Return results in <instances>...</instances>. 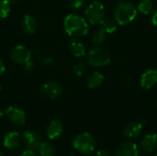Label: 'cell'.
Listing matches in <instances>:
<instances>
[{
	"label": "cell",
	"mask_w": 157,
	"mask_h": 156,
	"mask_svg": "<svg viewBox=\"0 0 157 156\" xmlns=\"http://www.w3.org/2000/svg\"><path fill=\"white\" fill-rule=\"evenodd\" d=\"M37 150L39 151L40 156H55L56 154L54 146L48 142H41Z\"/></svg>",
	"instance_id": "obj_19"
},
{
	"label": "cell",
	"mask_w": 157,
	"mask_h": 156,
	"mask_svg": "<svg viewBox=\"0 0 157 156\" xmlns=\"http://www.w3.org/2000/svg\"><path fill=\"white\" fill-rule=\"evenodd\" d=\"M137 16L136 6L127 1H121L115 10H114V18L115 21L120 25H127L132 22Z\"/></svg>",
	"instance_id": "obj_2"
},
{
	"label": "cell",
	"mask_w": 157,
	"mask_h": 156,
	"mask_svg": "<svg viewBox=\"0 0 157 156\" xmlns=\"http://www.w3.org/2000/svg\"><path fill=\"white\" fill-rule=\"evenodd\" d=\"M120 1H124V0H120Z\"/></svg>",
	"instance_id": "obj_37"
},
{
	"label": "cell",
	"mask_w": 157,
	"mask_h": 156,
	"mask_svg": "<svg viewBox=\"0 0 157 156\" xmlns=\"http://www.w3.org/2000/svg\"><path fill=\"white\" fill-rule=\"evenodd\" d=\"M86 19L92 25H98L105 19L106 10L103 4L100 2L95 1L88 6L85 11Z\"/></svg>",
	"instance_id": "obj_5"
},
{
	"label": "cell",
	"mask_w": 157,
	"mask_h": 156,
	"mask_svg": "<svg viewBox=\"0 0 157 156\" xmlns=\"http://www.w3.org/2000/svg\"><path fill=\"white\" fill-rule=\"evenodd\" d=\"M63 132V124L60 120H52L46 128V134L50 140H56Z\"/></svg>",
	"instance_id": "obj_13"
},
{
	"label": "cell",
	"mask_w": 157,
	"mask_h": 156,
	"mask_svg": "<svg viewBox=\"0 0 157 156\" xmlns=\"http://www.w3.org/2000/svg\"><path fill=\"white\" fill-rule=\"evenodd\" d=\"M10 0H0V19H4L8 17L11 11Z\"/></svg>",
	"instance_id": "obj_23"
},
{
	"label": "cell",
	"mask_w": 157,
	"mask_h": 156,
	"mask_svg": "<svg viewBox=\"0 0 157 156\" xmlns=\"http://www.w3.org/2000/svg\"><path fill=\"white\" fill-rule=\"evenodd\" d=\"M4 115H5V111L0 108V118H1V117H3Z\"/></svg>",
	"instance_id": "obj_32"
},
{
	"label": "cell",
	"mask_w": 157,
	"mask_h": 156,
	"mask_svg": "<svg viewBox=\"0 0 157 156\" xmlns=\"http://www.w3.org/2000/svg\"><path fill=\"white\" fill-rule=\"evenodd\" d=\"M1 91H2V86L0 85V93H1Z\"/></svg>",
	"instance_id": "obj_34"
},
{
	"label": "cell",
	"mask_w": 157,
	"mask_h": 156,
	"mask_svg": "<svg viewBox=\"0 0 157 156\" xmlns=\"http://www.w3.org/2000/svg\"><path fill=\"white\" fill-rule=\"evenodd\" d=\"M73 146L76 152L82 154H90L95 151L97 142L90 133L82 132L75 136L73 141Z\"/></svg>",
	"instance_id": "obj_3"
},
{
	"label": "cell",
	"mask_w": 157,
	"mask_h": 156,
	"mask_svg": "<svg viewBox=\"0 0 157 156\" xmlns=\"http://www.w3.org/2000/svg\"><path fill=\"white\" fill-rule=\"evenodd\" d=\"M19 156H39V154H37V152H35V150L32 149H27L25 151H23Z\"/></svg>",
	"instance_id": "obj_27"
},
{
	"label": "cell",
	"mask_w": 157,
	"mask_h": 156,
	"mask_svg": "<svg viewBox=\"0 0 157 156\" xmlns=\"http://www.w3.org/2000/svg\"><path fill=\"white\" fill-rule=\"evenodd\" d=\"M21 143H22V136L20 133L17 131H10L6 133L3 140L4 147L11 153L17 152L21 147Z\"/></svg>",
	"instance_id": "obj_7"
},
{
	"label": "cell",
	"mask_w": 157,
	"mask_h": 156,
	"mask_svg": "<svg viewBox=\"0 0 157 156\" xmlns=\"http://www.w3.org/2000/svg\"><path fill=\"white\" fill-rule=\"evenodd\" d=\"M86 0H71L70 6L74 11H78L85 6Z\"/></svg>",
	"instance_id": "obj_26"
},
{
	"label": "cell",
	"mask_w": 157,
	"mask_h": 156,
	"mask_svg": "<svg viewBox=\"0 0 157 156\" xmlns=\"http://www.w3.org/2000/svg\"><path fill=\"white\" fill-rule=\"evenodd\" d=\"M22 142L28 149L37 150L41 143V135L40 132L29 129L22 133Z\"/></svg>",
	"instance_id": "obj_8"
},
{
	"label": "cell",
	"mask_w": 157,
	"mask_h": 156,
	"mask_svg": "<svg viewBox=\"0 0 157 156\" xmlns=\"http://www.w3.org/2000/svg\"><path fill=\"white\" fill-rule=\"evenodd\" d=\"M5 115L6 119L16 126H23L26 122L25 112L17 107H8L5 111Z\"/></svg>",
	"instance_id": "obj_10"
},
{
	"label": "cell",
	"mask_w": 157,
	"mask_h": 156,
	"mask_svg": "<svg viewBox=\"0 0 157 156\" xmlns=\"http://www.w3.org/2000/svg\"><path fill=\"white\" fill-rule=\"evenodd\" d=\"M21 29L26 34H34L38 29V21L31 15H25L20 22Z\"/></svg>",
	"instance_id": "obj_15"
},
{
	"label": "cell",
	"mask_w": 157,
	"mask_h": 156,
	"mask_svg": "<svg viewBox=\"0 0 157 156\" xmlns=\"http://www.w3.org/2000/svg\"><path fill=\"white\" fill-rule=\"evenodd\" d=\"M97 156H110V153L107 149H100L97 152Z\"/></svg>",
	"instance_id": "obj_29"
},
{
	"label": "cell",
	"mask_w": 157,
	"mask_h": 156,
	"mask_svg": "<svg viewBox=\"0 0 157 156\" xmlns=\"http://www.w3.org/2000/svg\"><path fill=\"white\" fill-rule=\"evenodd\" d=\"M6 71V65L2 59H0V75H2Z\"/></svg>",
	"instance_id": "obj_31"
},
{
	"label": "cell",
	"mask_w": 157,
	"mask_h": 156,
	"mask_svg": "<svg viewBox=\"0 0 157 156\" xmlns=\"http://www.w3.org/2000/svg\"><path fill=\"white\" fill-rule=\"evenodd\" d=\"M137 10H139L142 14L148 15L152 13L154 10V5L152 0H140L137 5Z\"/></svg>",
	"instance_id": "obj_21"
},
{
	"label": "cell",
	"mask_w": 157,
	"mask_h": 156,
	"mask_svg": "<svg viewBox=\"0 0 157 156\" xmlns=\"http://www.w3.org/2000/svg\"><path fill=\"white\" fill-rule=\"evenodd\" d=\"M40 64L42 67L51 68V67H53V66L55 65V61H54V59H52V58H51V57H45V58L40 59Z\"/></svg>",
	"instance_id": "obj_25"
},
{
	"label": "cell",
	"mask_w": 157,
	"mask_h": 156,
	"mask_svg": "<svg viewBox=\"0 0 157 156\" xmlns=\"http://www.w3.org/2000/svg\"><path fill=\"white\" fill-rule=\"evenodd\" d=\"M40 93L50 99H56L63 94L62 86L55 81H49L43 84L40 87Z\"/></svg>",
	"instance_id": "obj_9"
},
{
	"label": "cell",
	"mask_w": 157,
	"mask_h": 156,
	"mask_svg": "<svg viewBox=\"0 0 157 156\" xmlns=\"http://www.w3.org/2000/svg\"><path fill=\"white\" fill-rule=\"evenodd\" d=\"M115 156H139V147L132 142H124L117 147Z\"/></svg>",
	"instance_id": "obj_11"
},
{
	"label": "cell",
	"mask_w": 157,
	"mask_h": 156,
	"mask_svg": "<svg viewBox=\"0 0 157 156\" xmlns=\"http://www.w3.org/2000/svg\"><path fill=\"white\" fill-rule=\"evenodd\" d=\"M88 63L86 62H78L73 67V72L77 76H83L88 72Z\"/></svg>",
	"instance_id": "obj_22"
},
{
	"label": "cell",
	"mask_w": 157,
	"mask_h": 156,
	"mask_svg": "<svg viewBox=\"0 0 157 156\" xmlns=\"http://www.w3.org/2000/svg\"><path fill=\"white\" fill-rule=\"evenodd\" d=\"M63 28L65 32L73 38L86 36L89 30L86 19L76 14H69L64 18Z\"/></svg>",
	"instance_id": "obj_1"
},
{
	"label": "cell",
	"mask_w": 157,
	"mask_h": 156,
	"mask_svg": "<svg viewBox=\"0 0 157 156\" xmlns=\"http://www.w3.org/2000/svg\"><path fill=\"white\" fill-rule=\"evenodd\" d=\"M151 21L153 23V25L157 26V7L152 11V16H151Z\"/></svg>",
	"instance_id": "obj_28"
},
{
	"label": "cell",
	"mask_w": 157,
	"mask_h": 156,
	"mask_svg": "<svg viewBox=\"0 0 157 156\" xmlns=\"http://www.w3.org/2000/svg\"><path fill=\"white\" fill-rule=\"evenodd\" d=\"M9 57L13 63L24 66L30 61L31 51L24 45H17L10 51Z\"/></svg>",
	"instance_id": "obj_6"
},
{
	"label": "cell",
	"mask_w": 157,
	"mask_h": 156,
	"mask_svg": "<svg viewBox=\"0 0 157 156\" xmlns=\"http://www.w3.org/2000/svg\"><path fill=\"white\" fill-rule=\"evenodd\" d=\"M141 86L145 89H152L157 85V69H148L141 76Z\"/></svg>",
	"instance_id": "obj_12"
},
{
	"label": "cell",
	"mask_w": 157,
	"mask_h": 156,
	"mask_svg": "<svg viewBox=\"0 0 157 156\" xmlns=\"http://www.w3.org/2000/svg\"><path fill=\"white\" fill-rule=\"evenodd\" d=\"M140 147L145 154H153L157 150V134L152 133L144 136Z\"/></svg>",
	"instance_id": "obj_14"
},
{
	"label": "cell",
	"mask_w": 157,
	"mask_h": 156,
	"mask_svg": "<svg viewBox=\"0 0 157 156\" xmlns=\"http://www.w3.org/2000/svg\"><path fill=\"white\" fill-rule=\"evenodd\" d=\"M106 38H107V32L102 28H100L94 32V34L92 35L91 40L94 45L100 46L106 41Z\"/></svg>",
	"instance_id": "obj_20"
},
{
	"label": "cell",
	"mask_w": 157,
	"mask_h": 156,
	"mask_svg": "<svg viewBox=\"0 0 157 156\" xmlns=\"http://www.w3.org/2000/svg\"><path fill=\"white\" fill-rule=\"evenodd\" d=\"M101 28L108 33H113L116 29H117V22L115 21V19H111V18H105L102 22H101Z\"/></svg>",
	"instance_id": "obj_24"
},
{
	"label": "cell",
	"mask_w": 157,
	"mask_h": 156,
	"mask_svg": "<svg viewBox=\"0 0 157 156\" xmlns=\"http://www.w3.org/2000/svg\"><path fill=\"white\" fill-rule=\"evenodd\" d=\"M155 156H157V153H156V154H155Z\"/></svg>",
	"instance_id": "obj_35"
},
{
	"label": "cell",
	"mask_w": 157,
	"mask_h": 156,
	"mask_svg": "<svg viewBox=\"0 0 157 156\" xmlns=\"http://www.w3.org/2000/svg\"><path fill=\"white\" fill-rule=\"evenodd\" d=\"M70 51L75 57H83L86 54V46L79 38H73L69 44Z\"/></svg>",
	"instance_id": "obj_17"
},
{
	"label": "cell",
	"mask_w": 157,
	"mask_h": 156,
	"mask_svg": "<svg viewBox=\"0 0 157 156\" xmlns=\"http://www.w3.org/2000/svg\"><path fill=\"white\" fill-rule=\"evenodd\" d=\"M0 156H4V154L2 152H0Z\"/></svg>",
	"instance_id": "obj_33"
},
{
	"label": "cell",
	"mask_w": 157,
	"mask_h": 156,
	"mask_svg": "<svg viewBox=\"0 0 157 156\" xmlns=\"http://www.w3.org/2000/svg\"><path fill=\"white\" fill-rule=\"evenodd\" d=\"M143 131V125L140 122H131L123 130V136L129 140H134L140 137Z\"/></svg>",
	"instance_id": "obj_16"
},
{
	"label": "cell",
	"mask_w": 157,
	"mask_h": 156,
	"mask_svg": "<svg viewBox=\"0 0 157 156\" xmlns=\"http://www.w3.org/2000/svg\"><path fill=\"white\" fill-rule=\"evenodd\" d=\"M104 83V75L99 72H93L86 78V85L89 88L95 89L102 86Z\"/></svg>",
	"instance_id": "obj_18"
},
{
	"label": "cell",
	"mask_w": 157,
	"mask_h": 156,
	"mask_svg": "<svg viewBox=\"0 0 157 156\" xmlns=\"http://www.w3.org/2000/svg\"><path fill=\"white\" fill-rule=\"evenodd\" d=\"M155 2H156V3H157V0H155Z\"/></svg>",
	"instance_id": "obj_36"
},
{
	"label": "cell",
	"mask_w": 157,
	"mask_h": 156,
	"mask_svg": "<svg viewBox=\"0 0 157 156\" xmlns=\"http://www.w3.org/2000/svg\"><path fill=\"white\" fill-rule=\"evenodd\" d=\"M24 68L26 69V70H28V71H31V70H33L34 69V63H33V62L30 60L29 62H28L25 65H24Z\"/></svg>",
	"instance_id": "obj_30"
},
{
	"label": "cell",
	"mask_w": 157,
	"mask_h": 156,
	"mask_svg": "<svg viewBox=\"0 0 157 156\" xmlns=\"http://www.w3.org/2000/svg\"><path fill=\"white\" fill-rule=\"evenodd\" d=\"M111 62L109 52L100 46H94L87 52V63L94 67L106 66Z\"/></svg>",
	"instance_id": "obj_4"
}]
</instances>
